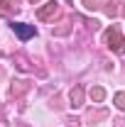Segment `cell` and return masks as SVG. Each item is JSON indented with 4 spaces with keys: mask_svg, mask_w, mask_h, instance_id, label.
<instances>
[{
    "mask_svg": "<svg viewBox=\"0 0 125 127\" xmlns=\"http://www.w3.org/2000/svg\"><path fill=\"white\" fill-rule=\"evenodd\" d=\"M12 30L17 32V37L25 42V39H30V37H34V27H30V25H22V22H15L12 25Z\"/></svg>",
    "mask_w": 125,
    "mask_h": 127,
    "instance_id": "obj_1",
    "label": "cell"
},
{
    "mask_svg": "<svg viewBox=\"0 0 125 127\" xmlns=\"http://www.w3.org/2000/svg\"><path fill=\"white\" fill-rule=\"evenodd\" d=\"M108 42H110V47H115L118 51H125V44L120 42V37H118V32H115V30L108 32Z\"/></svg>",
    "mask_w": 125,
    "mask_h": 127,
    "instance_id": "obj_2",
    "label": "cell"
},
{
    "mask_svg": "<svg viewBox=\"0 0 125 127\" xmlns=\"http://www.w3.org/2000/svg\"><path fill=\"white\" fill-rule=\"evenodd\" d=\"M115 105H118L120 110H123V108H125V93H120V95H118V98H115Z\"/></svg>",
    "mask_w": 125,
    "mask_h": 127,
    "instance_id": "obj_3",
    "label": "cell"
},
{
    "mask_svg": "<svg viewBox=\"0 0 125 127\" xmlns=\"http://www.w3.org/2000/svg\"><path fill=\"white\" fill-rule=\"evenodd\" d=\"M93 98H96V100H101V98H103V91H101V88H96V91H93Z\"/></svg>",
    "mask_w": 125,
    "mask_h": 127,
    "instance_id": "obj_4",
    "label": "cell"
}]
</instances>
